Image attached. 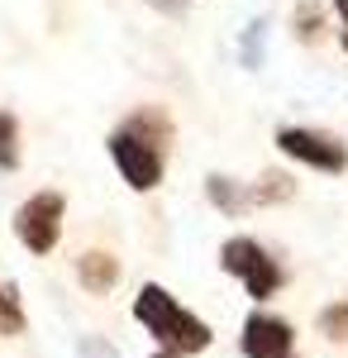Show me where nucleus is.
Segmentation results:
<instances>
[{"label": "nucleus", "mask_w": 348, "mask_h": 358, "mask_svg": "<svg viewBox=\"0 0 348 358\" xmlns=\"http://www.w3.org/2000/svg\"><path fill=\"white\" fill-rule=\"evenodd\" d=\"M334 10H339V20H344V29H348V0H334Z\"/></svg>", "instance_id": "obj_16"}, {"label": "nucleus", "mask_w": 348, "mask_h": 358, "mask_svg": "<svg viewBox=\"0 0 348 358\" xmlns=\"http://www.w3.org/2000/svg\"><path fill=\"white\" fill-rule=\"evenodd\" d=\"M77 282L91 292V296L115 292V282H119V258H115V253H106V248L81 253V258H77Z\"/></svg>", "instance_id": "obj_7"}, {"label": "nucleus", "mask_w": 348, "mask_h": 358, "mask_svg": "<svg viewBox=\"0 0 348 358\" xmlns=\"http://www.w3.org/2000/svg\"><path fill=\"white\" fill-rule=\"evenodd\" d=\"M248 192H253V206H277V201H291L296 196V182L287 172H263Z\"/></svg>", "instance_id": "obj_9"}, {"label": "nucleus", "mask_w": 348, "mask_h": 358, "mask_svg": "<svg viewBox=\"0 0 348 358\" xmlns=\"http://www.w3.org/2000/svg\"><path fill=\"white\" fill-rule=\"evenodd\" d=\"M315 34H320V5L305 0V5H296V38H315Z\"/></svg>", "instance_id": "obj_14"}, {"label": "nucleus", "mask_w": 348, "mask_h": 358, "mask_svg": "<svg viewBox=\"0 0 348 358\" xmlns=\"http://www.w3.org/2000/svg\"><path fill=\"white\" fill-rule=\"evenodd\" d=\"M344 53H348V29H344Z\"/></svg>", "instance_id": "obj_17"}, {"label": "nucleus", "mask_w": 348, "mask_h": 358, "mask_svg": "<svg viewBox=\"0 0 348 358\" xmlns=\"http://www.w3.org/2000/svg\"><path fill=\"white\" fill-rule=\"evenodd\" d=\"M15 334H24V306H20L15 282H5L0 287V339H15Z\"/></svg>", "instance_id": "obj_10"}, {"label": "nucleus", "mask_w": 348, "mask_h": 358, "mask_svg": "<svg viewBox=\"0 0 348 358\" xmlns=\"http://www.w3.org/2000/svg\"><path fill=\"white\" fill-rule=\"evenodd\" d=\"M263 34H268V20H253V24L243 29V43H239L243 67H258L263 62Z\"/></svg>", "instance_id": "obj_13"}, {"label": "nucleus", "mask_w": 348, "mask_h": 358, "mask_svg": "<svg viewBox=\"0 0 348 358\" xmlns=\"http://www.w3.org/2000/svg\"><path fill=\"white\" fill-rule=\"evenodd\" d=\"M20 167V120L10 110H0V172Z\"/></svg>", "instance_id": "obj_11"}, {"label": "nucleus", "mask_w": 348, "mask_h": 358, "mask_svg": "<svg viewBox=\"0 0 348 358\" xmlns=\"http://www.w3.org/2000/svg\"><path fill=\"white\" fill-rule=\"evenodd\" d=\"M110 158L119 167V177L134 187V192H153L162 182V143L158 138H148L143 129L134 124H119L115 134H110Z\"/></svg>", "instance_id": "obj_3"}, {"label": "nucleus", "mask_w": 348, "mask_h": 358, "mask_svg": "<svg viewBox=\"0 0 348 358\" xmlns=\"http://www.w3.org/2000/svg\"><path fill=\"white\" fill-rule=\"evenodd\" d=\"M153 358H172V354H153Z\"/></svg>", "instance_id": "obj_18"}, {"label": "nucleus", "mask_w": 348, "mask_h": 358, "mask_svg": "<svg viewBox=\"0 0 348 358\" xmlns=\"http://www.w3.org/2000/svg\"><path fill=\"white\" fill-rule=\"evenodd\" d=\"M320 334L324 339H348V301H334V306H324L320 310Z\"/></svg>", "instance_id": "obj_12"}, {"label": "nucleus", "mask_w": 348, "mask_h": 358, "mask_svg": "<svg viewBox=\"0 0 348 358\" xmlns=\"http://www.w3.org/2000/svg\"><path fill=\"white\" fill-rule=\"evenodd\" d=\"M243 358H296V330L291 320L272 315V310H253L243 320Z\"/></svg>", "instance_id": "obj_6"}, {"label": "nucleus", "mask_w": 348, "mask_h": 358, "mask_svg": "<svg viewBox=\"0 0 348 358\" xmlns=\"http://www.w3.org/2000/svg\"><path fill=\"white\" fill-rule=\"evenodd\" d=\"M277 148L296 158V163L315 167V172H348V143L329 129H310V124H282L277 129Z\"/></svg>", "instance_id": "obj_4"}, {"label": "nucleus", "mask_w": 348, "mask_h": 358, "mask_svg": "<svg viewBox=\"0 0 348 358\" xmlns=\"http://www.w3.org/2000/svg\"><path fill=\"white\" fill-rule=\"evenodd\" d=\"M153 10H162V15H182L187 10V0H148Z\"/></svg>", "instance_id": "obj_15"}, {"label": "nucleus", "mask_w": 348, "mask_h": 358, "mask_svg": "<svg viewBox=\"0 0 348 358\" xmlns=\"http://www.w3.org/2000/svg\"><path fill=\"white\" fill-rule=\"evenodd\" d=\"M219 268H224L229 277H239L243 292H248L253 301L277 296V292H282V282H287L282 263H277L258 239H248V234H239V239H229V244L219 248Z\"/></svg>", "instance_id": "obj_2"}, {"label": "nucleus", "mask_w": 348, "mask_h": 358, "mask_svg": "<svg viewBox=\"0 0 348 358\" xmlns=\"http://www.w3.org/2000/svg\"><path fill=\"white\" fill-rule=\"evenodd\" d=\"M205 196H210L215 210H224V215H243L253 206V192L243 182H234V177H224V172H210L205 177Z\"/></svg>", "instance_id": "obj_8"}, {"label": "nucleus", "mask_w": 348, "mask_h": 358, "mask_svg": "<svg viewBox=\"0 0 348 358\" xmlns=\"http://www.w3.org/2000/svg\"><path fill=\"white\" fill-rule=\"evenodd\" d=\"M134 320L162 344V354H172V358L205 354V349H210V339H215L210 325H205L201 315H191L187 306L177 301L167 287H158V282H143V287H138Z\"/></svg>", "instance_id": "obj_1"}, {"label": "nucleus", "mask_w": 348, "mask_h": 358, "mask_svg": "<svg viewBox=\"0 0 348 358\" xmlns=\"http://www.w3.org/2000/svg\"><path fill=\"white\" fill-rule=\"evenodd\" d=\"M62 215H67V201L57 192H34L15 210V234H20V244L29 248V253H53L57 239H62Z\"/></svg>", "instance_id": "obj_5"}]
</instances>
